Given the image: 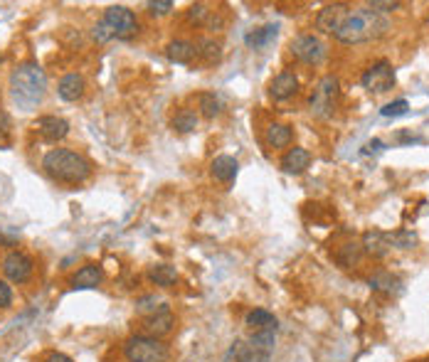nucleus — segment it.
Returning a JSON list of instances; mask_svg holds the SVG:
<instances>
[{
  "mask_svg": "<svg viewBox=\"0 0 429 362\" xmlns=\"http://www.w3.org/2000/svg\"><path fill=\"white\" fill-rule=\"evenodd\" d=\"M390 30V23L370 8H350L340 30L333 35L340 45H363L377 40Z\"/></svg>",
  "mask_w": 429,
  "mask_h": 362,
  "instance_id": "nucleus-1",
  "label": "nucleus"
},
{
  "mask_svg": "<svg viewBox=\"0 0 429 362\" xmlns=\"http://www.w3.org/2000/svg\"><path fill=\"white\" fill-rule=\"evenodd\" d=\"M10 91H13V99L30 111L35 108L48 94V77L45 69L38 62H23L20 67H15L13 74H10Z\"/></svg>",
  "mask_w": 429,
  "mask_h": 362,
  "instance_id": "nucleus-2",
  "label": "nucleus"
},
{
  "mask_svg": "<svg viewBox=\"0 0 429 362\" xmlns=\"http://www.w3.org/2000/svg\"><path fill=\"white\" fill-rule=\"evenodd\" d=\"M43 168L57 183L79 185L91 175V163L82 153L69 151V148H52L43 158Z\"/></svg>",
  "mask_w": 429,
  "mask_h": 362,
  "instance_id": "nucleus-3",
  "label": "nucleus"
},
{
  "mask_svg": "<svg viewBox=\"0 0 429 362\" xmlns=\"http://www.w3.org/2000/svg\"><path fill=\"white\" fill-rule=\"evenodd\" d=\"M168 345L161 338H151V335H131L123 343V358L126 362H168Z\"/></svg>",
  "mask_w": 429,
  "mask_h": 362,
  "instance_id": "nucleus-4",
  "label": "nucleus"
},
{
  "mask_svg": "<svg viewBox=\"0 0 429 362\" xmlns=\"http://www.w3.org/2000/svg\"><path fill=\"white\" fill-rule=\"evenodd\" d=\"M338 96H340V81H338V77L325 74L323 79L316 84V89H313L311 99H308L311 113H313V116H318V118L333 116L335 103H338Z\"/></svg>",
  "mask_w": 429,
  "mask_h": 362,
  "instance_id": "nucleus-5",
  "label": "nucleus"
},
{
  "mask_svg": "<svg viewBox=\"0 0 429 362\" xmlns=\"http://www.w3.org/2000/svg\"><path fill=\"white\" fill-rule=\"evenodd\" d=\"M101 23L108 28L113 40H128L138 33V18L126 5H111V8H106Z\"/></svg>",
  "mask_w": 429,
  "mask_h": 362,
  "instance_id": "nucleus-6",
  "label": "nucleus"
},
{
  "mask_svg": "<svg viewBox=\"0 0 429 362\" xmlns=\"http://www.w3.org/2000/svg\"><path fill=\"white\" fill-rule=\"evenodd\" d=\"M360 84H363L370 94H385V91H390L392 86H395V69H392L390 62L380 60L363 72Z\"/></svg>",
  "mask_w": 429,
  "mask_h": 362,
  "instance_id": "nucleus-7",
  "label": "nucleus"
},
{
  "mask_svg": "<svg viewBox=\"0 0 429 362\" xmlns=\"http://www.w3.org/2000/svg\"><path fill=\"white\" fill-rule=\"evenodd\" d=\"M289 50L303 64H321L325 60V52H328L325 43L321 38H316V35H299L296 40H291V47Z\"/></svg>",
  "mask_w": 429,
  "mask_h": 362,
  "instance_id": "nucleus-8",
  "label": "nucleus"
},
{
  "mask_svg": "<svg viewBox=\"0 0 429 362\" xmlns=\"http://www.w3.org/2000/svg\"><path fill=\"white\" fill-rule=\"evenodd\" d=\"M0 266H3L5 278H8V281H13V283H25V281H30V276H33V271H35L33 259L25 254V251H18V249L8 251Z\"/></svg>",
  "mask_w": 429,
  "mask_h": 362,
  "instance_id": "nucleus-9",
  "label": "nucleus"
},
{
  "mask_svg": "<svg viewBox=\"0 0 429 362\" xmlns=\"http://www.w3.org/2000/svg\"><path fill=\"white\" fill-rule=\"evenodd\" d=\"M348 13H350V5H345V3L325 5V8L318 10V15H316V30L323 35H335Z\"/></svg>",
  "mask_w": 429,
  "mask_h": 362,
  "instance_id": "nucleus-10",
  "label": "nucleus"
},
{
  "mask_svg": "<svg viewBox=\"0 0 429 362\" xmlns=\"http://www.w3.org/2000/svg\"><path fill=\"white\" fill-rule=\"evenodd\" d=\"M35 128H38V133L43 136V141H48V143L62 141V138H67V133H69V123H67L62 116H52V113L38 118Z\"/></svg>",
  "mask_w": 429,
  "mask_h": 362,
  "instance_id": "nucleus-11",
  "label": "nucleus"
},
{
  "mask_svg": "<svg viewBox=\"0 0 429 362\" xmlns=\"http://www.w3.org/2000/svg\"><path fill=\"white\" fill-rule=\"evenodd\" d=\"M299 94V79L294 72H282L272 79L269 84V96L274 101H289L291 96Z\"/></svg>",
  "mask_w": 429,
  "mask_h": 362,
  "instance_id": "nucleus-12",
  "label": "nucleus"
},
{
  "mask_svg": "<svg viewBox=\"0 0 429 362\" xmlns=\"http://www.w3.org/2000/svg\"><path fill=\"white\" fill-rule=\"evenodd\" d=\"M87 91V81L82 74H77V72H69V74H65L60 79V84H57V94H60L62 101H79L82 96H84Z\"/></svg>",
  "mask_w": 429,
  "mask_h": 362,
  "instance_id": "nucleus-13",
  "label": "nucleus"
},
{
  "mask_svg": "<svg viewBox=\"0 0 429 362\" xmlns=\"http://www.w3.org/2000/svg\"><path fill=\"white\" fill-rule=\"evenodd\" d=\"M245 325L252 330V333H277L279 320L272 310L267 308H252L245 318Z\"/></svg>",
  "mask_w": 429,
  "mask_h": 362,
  "instance_id": "nucleus-14",
  "label": "nucleus"
},
{
  "mask_svg": "<svg viewBox=\"0 0 429 362\" xmlns=\"http://www.w3.org/2000/svg\"><path fill=\"white\" fill-rule=\"evenodd\" d=\"M173 328L175 318L170 310H161V313L143 318V335H151V338H163V335L173 333Z\"/></svg>",
  "mask_w": 429,
  "mask_h": 362,
  "instance_id": "nucleus-15",
  "label": "nucleus"
},
{
  "mask_svg": "<svg viewBox=\"0 0 429 362\" xmlns=\"http://www.w3.org/2000/svg\"><path fill=\"white\" fill-rule=\"evenodd\" d=\"M392 249V239L387 232H380V230H370L363 234V251H368L370 256L375 259H382L387 256Z\"/></svg>",
  "mask_w": 429,
  "mask_h": 362,
  "instance_id": "nucleus-16",
  "label": "nucleus"
},
{
  "mask_svg": "<svg viewBox=\"0 0 429 362\" xmlns=\"http://www.w3.org/2000/svg\"><path fill=\"white\" fill-rule=\"evenodd\" d=\"M165 57L173 64H190L198 57V47L190 40H170L168 47H165Z\"/></svg>",
  "mask_w": 429,
  "mask_h": 362,
  "instance_id": "nucleus-17",
  "label": "nucleus"
},
{
  "mask_svg": "<svg viewBox=\"0 0 429 362\" xmlns=\"http://www.w3.org/2000/svg\"><path fill=\"white\" fill-rule=\"evenodd\" d=\"M311 165V153L306 148H289L282 158V168L289 175H301Z\"/></svg>",
  "mask_w": 429,
  "mask_h": 362,
  "instance_id": "nucleus-18",
  "label": "nucleus"
},
{
  "mask_svg": "<svg viewBox=\"0 0 429 362\" xmlns=\"http://www.w3.org/2000/svg\"><path fill=\"white\" fill-rule=\"evenodd\" d=\"M104 278L99 264H84L79 271L72 276V288H96Z\"/></svg>",
  "mask_w": 429,
  "mask_h": 362,
  "instance_id": "nucleus-19",
  "label": "nucleus"
},
{
  "mask_svg": "<svg viewBox=\"0 0 429 362\" xmlns=\"http://www.w3.org/2000/svg\"><path fill=\"white\" fill-rule=\"evenodd\" d=\"M237 170H240V163H237L232 155H217L210 165V173H213L215 180L220 183H232L237 178Z\"/></svg>",
  "mask_w": 429,
  "mask_h": 362,
  "instance_id": "nucleus-20",
  "label": "nucleus"
},
{
  "mask_svg": "<svg viewBox=\"0 0 429 362\" xmlns=\"http://www.w3.org/2000/svg\"><path fill=\"white\" fill-rule=\"evenodd\" d=\"M274 335L277 333H252L250 345H252V353H255V362H269L274 353Z\"/></svg>",
  "mask_w": 429,
  "mask_h": 362,
  "instance_id": "nucleus-21",
  "label": "nucleus"
},
{
  "mask_svg": "<svg viewBox=\"0 0 429 362\" xmlns=\"http://www.w3.org/2000/svg\"><path fill=\"white\" fill-rule=\"evenodd\" d=\"M368 283H370V288H373V291H382V293H387V296L402 291V281L397 276H392L390 271H377V273H373V276L368 278Z\"/></svg>",
  "mask_w": 429,
  "mask_h": 362,
  "instance_id": "nucleus-22",
  "label": "nucleus"
},
{
  "mask_svg": "<svg viewBox=\"0 0 429 362\" xmlns=\"http://www.w3.org/2000/svg\"><path fill=\"white\" fill-rule=\"evenodd\" d=\"M264 138L272 148H289L294 141V131H291V126H286V123H272V126L267 128Z\"/></svg>",
  "mask_w": 429,
  "mask_h": 362,
  "instance_id": "nucleus-23",
  "label": "nucleus"
},
{
  "mask_svg": "<svg viewBox=\"0 0 429 362\" xmlns=\"http://www.w3.org/2000/svg\"><path fill=\"white\" fill-rule=\"evenodd\" d=\"M277 33H279L277 25H264V28H257V30H252V33H247L245 43L250 50H262V47H267L272 40H277Z\"/></svg>",
  "mask_w": 429,
  "mask_h": 362,
  "instance_id": "nucleus-24",
  "label": "nucleus"
},
{
  "mask_svg": "<svg viewBox=\"0 0 429 362\" xmlns=\"http://www.w3.org/2000/svg\"><path fill=\"white\" fill-rule=\"evenodd\" d=\"M148 278H151L156 286L170 288L178 281V271H175V266H170V264H156V266H151V271H148Z\"/></svg>",
  "mask_w": 429,
  "mask_h": 362,
  "instance_id": "nucleus-25",
  "label": "nucleus"
},
{
  "mask_svg": "<svg viewBox=\"0 0 429 362\" xmlns=\"http://www.w3.org/2000/svg\"><path fill=\"white\" fill-rule=\"evenodd\" d=\"M195 47H198V57H203L205 60V64H215V62L222 60V43L220 40L205 38V40H200Z\"/></svg>",
  "mask_w": 429,
  "mask_h": 362,
  "instance_id": "nucleus-26",
  "label": "nucleus"
},
{
  "mask_svg": "<svg viewBox=\"0 0 429 362\" xmlns=\"http://www.w3.org/2000/svg\"><path fill=\"white\" fill-rule=\"evenodd\" d=\"M360 256H363V244H355V242H348V244H343V247H340L338 254H335V259H338V264L343 268H350L353 264H358Z\"/></svg>",
  "mask_w": 429,
  "mask_h": 362,
  "instance_id": "nucleus-27",
  "label": "nucleus"
},
{
  "mask_svg": "<svg viewBox=\"0 0 429 362\" xmlns=\"http://www.w3.org/2000/svg\"><path fill=\"white\" fill-rule=\"evenodd\" d=\"M173 128L178 133H190L198 128V113L190 111V108H180L178 113L173 116Z\"/></svg>",
  "mask_w": 429,
  "mask_h": 362,
  "instance_id": "nucleus-28",
  "label": "nucleus"
},
{
  "mask_svg": "<svg viewBox=\"0 0 429 362\" xmlns=\"http://www.w3.org/2000/svg\"><path fill=\"white\" fill-rule=\"evenodd\" d=\"M198 106H200V113H203L205 118H215L222 113V101L220 96L210 94V91H205V94L198 96Z\"/></svg>",
  "mask_w": 429,
  "mask_h": 362,
  "instance_id": "nucleus-29",
  "label": "nucleus"
},
{
  "mask_svg": "<svg viewBox=\"0 0 429 362\" xmlns=\"http://www.w3.org/2000/svg\"><path fill=\"white\" fill-rule=\"evenodd\" d=\"M227 360H235V362H255V353H252V345L250 340H235L227 353Z\"/></svg>",
  "mask_w": 429,
  "mask_h": 362,
  "instance_id": "nucleus-30",
  "label": "nucleus"
},
{
  "mask_svg": "<svg viewBox=\"0 0 429 362\" xmlns=\"http://www.w3.org/2000/svg\"><path fill=\"white\" fill-rule=\"evenodd\" d=\"M161 310H170L168 308V303H161V301H156V296H143V298H138L136 301V313L138 315H156V313H161Z\"/></svg>",
  "mask_w": 429,
  "mask_h": 362,
  "instance_id": "nucleus-31",
  "label": "nucleus"
},
{
  "mask_svg": "<svg viewBox=\"0 0 429 362\" xmlns=\"http://www.w3.org/2000/svg\"><path fill=\"white\" fill-rule=\"evenodd\" d=\"M390 239H392V247H400V249H415L417 244V234L410 230L395 232V234H390Z\"/></svg>",
  "mask_w": 429,
  "mask_h": 362,
  "instance_id": "nucleus-32",
  "label": "nucleus"
},
{
  "mask_svg": "<svg viewBox=\"0 0 429 362\" xmlns=\"http://www.w3.org/2000/svg\"><path fill=\"white\" fill-rule=\"evenodd\" d=\"M407 108H410V103H407V99H397V101H390L385 103V106L380 108V113L385 118H397V116H405Z\"/></svg>",
  "mask_w": 429,
  "mask_h": 362,
  "instance_id": "nucleus-33",
  "label": "nucleus"
},
{
  "mask_svg": "<svg viewBox=\"0 0 429 362\" xmlns=\"http://www.w3.org/2000/svg\"><path fill=\"white\" fill-rule=\"evenodd\" d=\"M210 15H213V10H208V5H205V3L190 5V10H188V20H190V23H195V25H205Z\"/></svg>",
  "mask_w": 429,
  "mask_h": 362,
  "instance_id": "nucleus-34",
  "label": "nucleus"
},
{
  "mask_svg": "<svg viewBox=\"0 0 429 362\" xmlns=\"http://www.w3.org/2000/svg\"><path fill=\"white\" fill-rule=\"evenodd\" d=\"M170 10H173V3H170V0H151V3H148V13H151L153 18L168 15Z\"/></svg>",
  "mask_w": 429,
  "mask_h": 362,
  "instance_id": "nucleus-35",
  "label": "nucleus"
},
{
  "mask_svg": "<svg viewBox=\"0 0 429 362\" xmlns=\"http://www.w3.org/2000/svg\"><path fill=\"white\" fill-rule=\"evenodd\" d=\"M13 306V288L5 278H0V310Z\"/></svg>",
  "mask_w": 429,
  "mask_h": 362,
  "instance_id": "nucleus-36",
  "label": "nucleus"
},
{
  "mask_svg": "<svg viewBox=\"0 0 429 362\" xmlns=\"http://www.w3.org/2000/svg\"><path fill=\"white\" fill-rule=\"evenodd\" d=\"M370 10H375V13H392V10L402 8V3H390V0H373V3H368Z\"/></svg>",
  "mask_w": 429,
  "mask_h": 362,
  "instance_id": "nucleus-37",
  "label": "nucleus"
},
{
  "mask_svg": "<svg viewBox=\"0 0 429 362\" xmlns=\"http://www.w3.org/2000/svg\"><path fill=\"white\" fill-rule=\"evenodd\" d=\"M91 35H94V40H96V43H99V45H104V43H111V40H113V35L108 33V28H106L104 23H101V20H99V23L94 25V33H91Z\"/></svg>",
  "mask_w": 429,
  "mask_h": 362,
  "instance_id": "nucleus-38",
  "label": "nucleus"
},
{
  "mask_svg": "<svg viewBox=\"0 0 429 362\" xmlns=\"http://www.w3.org/2000/svg\"><path fill=\"white\" fill-rule=\"evenodd\" d=\"M8 131H10V116L0 108V138L8 136Z\"/></svg>",
  "mask_w": 429,
  "mask_h": 362,
  "instance_id": "nucleus-39",
  "label": "nucleus"
},
{
  "mask_svg": "<svg viewBox=\"0 0 429 362\" xmlns=\"http://www.w3.org/2000/svg\"><path fill=\"white\" fill-rule=\"evenodd\" d=\"M43 362H74V360H72L69 355H65V353H50Z\"/></svg>",
  "mask_w": 429,
  "mask_h": 362,
  "instance_id": "nucleus-40",
  "label": "nucleus"
},
{
  "mask_svg": "<svg viewBox=\"0 0 429 362\" xmlns=\"http://www.w3.org/2000/svg\"><path fill=\"white\" fill-rule=\"evenodd\" d=\"M380 148H382V141H377V138H375V141H370L368 146H365V153H370V151H380Z\"/></svg>",
  "mask_w": 429,
  "mask_h": 362,
  "instance_id": "nucleus-41",
  "label": "nucleus"
},
{
  "mask_svg": "<svg viewBox=\"0 0 429 362\" xmlns=\"http://www.w3.org/2000/svg\"><path fill=\"white\" fill-rule=\"evenodd\" d=\"M0 62H3V57H0Z\"/></svg>",
  "mask_w": 429,
  "mask_h": 362,
  "instance_id": "nucleus-42",
  "label": "nucleus"
}]
</instances>
